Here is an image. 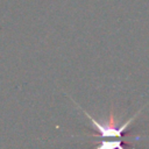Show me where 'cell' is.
Here are the masks:
<instances>
[{
  "mask_svg": "<svg viewBox=\"0 0 149 149\" xmlns=\"http://www.w3.org/2000/svg\"><path fill=\"white\" fill-rule=\"evenodd\" d=\"M79 107V106H78ZM81 109V112L87 116V119L90 120L91 125L94 127L95 133H93V136H99V137H104V139H113L111 142H101L99 147H111V148H122L121 144V139L123 137L125 133H127L128 126L133 122V120L136 119V116L140 114L141 109L136 112L135 115H133L130 119H128L125 123L122 125H116L115 120H114V114L111 112L109 114V119L107 122H100L98 120H95L92 115H90L86 111H84L81 107H79Z\"/></svg>",
  "mask_w": 149,
  "mask_h": 149,
  "instance_id": "obj_1",
  "label": "cell"
}]
</instances>
